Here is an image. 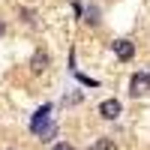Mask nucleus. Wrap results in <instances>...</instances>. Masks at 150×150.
Returning a JSON list of instances; mask_svg holds the SVG:
<instances>
[{
  "mask_svg": "<svg viewBox=\"0 0 150 150\" xmlns=\"http://www.w3.org/2000/svg\"><path fill=\"white\" fill-rule=\"evenodd\" d=\"M48 114H51V105H42V108L33 114V120H30V129H33L36 135H39L42 129H48V123H51V117H48Z\"/></svg>",
  "mask_w": 150,
  "mask_h": 150,
  "instance_id": "f257e3e1",
  "label": "nucleus"
},
{
  "mask_svg": "<svg viewBox=\"0 0 150 150\" xmlns=\"http://www.w3.org/2000/svg\"><path fill=\"white\" fill-rule=\"evenodd\" d=\"M150 90V78H147V75L144 72H138V75H132V84H129V93L132 96H144Z\"/></svg>",
  "mask_w": 150,
  "mask_h": 150,
  "instance_id": "f03ea898",
  "label": "nucleus"
},
{
  "mask_svg": "<svg viewBox=\"0 0 150 150\" xmlns=\"http://www.w3.org/2000/svg\"><path fill=\"white\" fill-rule=\"evenodd\" d=\"M114 54H117V60H123V63H126V60L135 57V45H132L129 39H117V42H114Z\"/></svg>",
  "mask_w": 150,
  "mask_h": 150,
  "instance_id": "7ed1b4c3",
  "label": "nucleus"
},
{
  "mask_svg": "<svg viewBox=\"0 0 150 150\" xmlns=\"http://www.w3.org/2000/svg\"><path fill=\"white\" fill-rule=\"evenodd\" d=\"M99 114H102L105 120H117L120 117V102L117 99H105V102L99 105Z\"/></svg>",
  "mask_w": 150,
  "mask_h": 150,
  "instance_id": "20e7f679",
  "label": "nucleus"
},
{
  "mask_svg": "<svg viewBox=\"0 0 150 150\" xmlns=\"http://www.w3.org/2000/svg\"><path fill=\"white\" fill-rule=\"evenodd\" d=\"M48 66V54L45 51H36L33 54V69H45Z\"/></svg>",
  "mask_w": 150,
  "mask_h": 150,
  "instance_id": "39448f33",
  "label": "nucleus"
},
{
  "mask_svg": "<svg viewBox=\"0 0 150 150\" xmlns=\"http://www.w3.org/2000/svg\"><path fill=\"white\" fill-rule=\"evenodd\" d=\"M39 135H42L39 141H45V144H48V141H54V135H57V126H54V123H48V129H42Z\"/></svg>",
  "mask_w": 150,
  "mask_h": 150,
  "instance_id": "423d86ee",
  "label": "nucleus"
},
{
  "mask_svg": "<svg viewBox=\"0 0 150 150\" xmlns=\"http://www.w3.org/2000/svg\"><path fill=\"white\" fill-rule=\"evenodd\" d=\"M96 21H99V9L90 6V9H87V24H96Z\"/></svg>",
  "mask_w": 150,
  "mask_h": 150,
  "instance_id": "0eeeda50",
  "label": "nucleus"
},
{
  "mask_svg": "<svg viewBox=\"0 0 150 150\" xmlns=\"http://www.w3.org/2000/svg\"><path fill=\"white\" fill-rule=\"evenodd\" d=\"M96 150H114V144H111V141H99Z\"/></svg>",
  "mask_w": 150,
  "mask_h": 150,
  "instance_id": "6e6552de",
  "label": "nucleus"
},
{
  "mask_svg": "<svg viewBox=\"0 0 150 150\" xmlns=\"http://www.w3.org/2000/svg\"><path fill=\"white\" fill-rule=\"evenodd\" d=\"M51 150H72V147H69V144H66V141H57V144H54V147H51Z\"/></svg>",
  "mask_w": 150,
  "mask_h": 150,
  "instance_id": "1a4fd4ad",
  "label": "nucleus"
},
{
  "mask_svg": "<svg viewBox=\"0 0 150 150\" xmlns=\"http://www.w3.org/2000/svg\"><path fill=\"white\" fill-rule=\"evenodd\" d=\"M147 78H150V72H147Z\"/></svg>",
  "mask_w": 150,
  "mask_h": 150,
  "instance_id": "9d476101",
  "label": "nucleus"
}]
</instances>
